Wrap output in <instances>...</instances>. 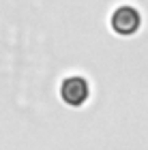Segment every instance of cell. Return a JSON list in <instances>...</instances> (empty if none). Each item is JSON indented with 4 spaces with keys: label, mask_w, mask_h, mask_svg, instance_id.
<instances>
[{
    "label": "cell",
    "mask_w": 148,
    "mask_h": 150,
    "mask_svg": "<svg viewBox=\"0 0 148 150\" xmlns=\"http://www.w3.org/2000/svg\"><path fill=\"white\" fill-rule=\"evenodd\" d=\"M110 28L118 37H133L142 28V13L133 4H120L110 15Z\"/></svg>",
    "instance_id": "obj_1"
},
{
    "label": "cell",
    "mask_w": 148,
    "mask_h": 150,
    "mask_svg": "<svg viewBox=\"0 0 148 150\" xmlns=\"http://www.w3.org/2000/svg\"><path fill=\"white\" fill-rule=\"evenodd\" d=\"M60 99L69 107H82L90 99V84L84 75H69L60 81Z\"/></svg>",
    "instance_id": "obj_2"
}]
</instances>
